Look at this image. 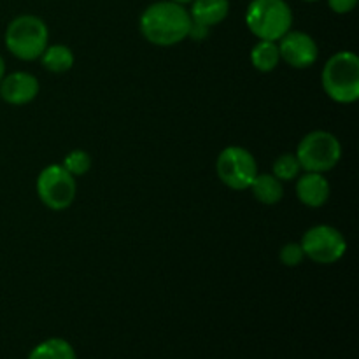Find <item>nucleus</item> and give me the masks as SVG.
I'll return each mask as SVG.
<instances>
[{
    "instance_id": "nucleus-11",
    "label": "nucleus",
    "mask_w": 359,
    "mask_h": 359,
    "mask_svg": "<svg viewBox=\"0 0 359 359\" xmlns=\"http://www.w3.org/2000/svg\"><path fill=\"white\" fill-rule=\"evenodd\" d=\"M297 195L302 203L307 207L318 209L323 207L330 198V182L328 179L318 172H307L302 175L297 182Z\"/></svg>"
},
{
    "instance_id": "nucleus-9",
    "label": "nucleus",
    "mask_w": 359,
    "mask_h": 359,
    "mask_svg": "<svg viewBox=\"0 0 359 359\" xmlns=\"http://www.w3.org/2000/svg\"><path fill=\"white\" fill-rule=\"evenodd\" d=\"M279 55L294 69H307L318 60V44L304 32H287L279 39Z\"/></svg>"
},
{
    "instance_id": "nucleus-10",
    "label": "nucleus",
    "mask_w": 359,
    "mask_h": 359,
    "mask_svg": "<svg viewBox=\"0 0 359 359\" xmlns=\"http://www.w3.org/2000/svg\"><path fill=\"white\" fill-rule=\"evenodd\" d=\"M39 93V83L32 74L13 72L0 81V95L7 104L25 105L34 100Z\"/></svg>"
},
{
    "instance_id": "nucleus-23",
    "label": "nucleus",
    "mask_w": 359,
    "mask_h": 359,
    "mask_svg": "<svg viewBox=\"0 0 359 359\" xmlns=\"http://www.w3.org/2000/svg\"><path fill=\"white\" fill-rule=\"evenodd\" d=\"M172 2H177V4H189V2H193V0H172Z\"/></svg>"
},
{
    "instance_id": "nucleus-12",
    "label": "nucleus",
    "mask_w": 359,
    "mask_h": 359,
    "mask_svg": "<svg viewBox=\"0 0 359 359\" xmlns=\"http://www.w3.org/2000/svg\"><path fill=\"white\" fill-rule=\"evenodd\" d=\"M230 13V0H193L191 2V20L203 27L212 28L221 23Z\"/></svg>"
},
{
    "instance_id": "nucleus-7",
    "label": "nucleus",
    "mask_w": 359,
    "mask_h": 359,
    "mask_svg": "<svg viewBox=\"0 0 359 359\" xmlns=\"http://www.w3.org/2000/svg\"><path fill=\"white\" fill-rule=\"evenodd\" d=\"M76 179L62 165H49L37 179V193L46 207L63 210L76 198Z\"/></svg>"
},
{
    "instance_id": "nucleus-20",
    "label": "nucleus",
    "mask_w": 359,
    "mask_h": 359,
    "mask_svg": "<svg viewBox=\"0 0 359 359\" xmlns=\"http://www.w3.org/2000/svg\"><path fill=\"white\" fill-rule=\"evenodd\" d=\"M358 0H328L330 9L335 11L337 14H347L356 7Z\"/></svg>"
},
{
    "instance_id": "nucleus-15",
    "label": "nucleus",
    "mask_w": 359,
    "mask_h": 359,
    "mask_svg": "<svg viewBox=\"0 0 359 359\" xmlns=\"http://www.w3.org/2000/svg\"><path fill=\"white\" fill-rule=\"evenodd\" d=\"M42 58V65L49 70V72L55 74H62L67 72V70L72 69L74 65V55L67 46L62 44H55V46H48L44 49V53L41 55Z\"/></svg>"
},
{
    "instance_id": "nucleus-24",
    "label": "nucleus",
    "mask_w": 359,
    "mask_h": 359,
    "mask_svg": "<svg viewBox=\"0 0 359 359\" xmlns=\"http://www.w3.org/2000/svg\"><path fill=\"white\" fill-rule=\"evenodd\" d=\"M305 2H318V0H305Z\"/></svg>"
},
{
    "instance_id": "nucleus-3",
    "label": "nucleus",
    "mask_w": 359,
    "mask_h": 359,
    "mask_svg": "<svg viewBox=\"0 0 359 359\" xmlns=\"http://www.w3.org/2000/svg\"><path fill=\"white\" fill-rule=\"evenodd\" d=\"M245 23L259 41L277 42L291 30L293 13L286 0H251Z\"/></svg>"
},
{
    "instance_id": "nucleus-2",
    "label": "nucleus",
    "mask_w": 359,
    "mask_h": 359,
    "mask_svg": "<svg viewBox=\"0 0 359 359\" xmlns=\"http://www.w3.org/2000/svg\"><path fill=\"white\" fill-rule=\"evenodd\" d=\"M323 88L332 100L353 104L359 98V58L353 51H340L323 69Z\"/></svg>"
},
{
    "instance_id": "nucleus-5",
    "label": "nucleus",
    "mask_w": 359,
    "mask_h": 359,
    "mask_svg": "<svg viewBox=\"0 0 359 359\" xmlns=\"http://www.w3.org/2000/svg\"><path fill=\"white\" fill-rule=\"evenodd\" d=\"M342 156V147L333 133L325 130H316L307 133L300 140L297 149V158L300 167L307 172H328L335 168Z\"/></svg>"
},
{
    "instance_id": "nucleus-19",
    "label": "nucleus",
    "mask_w": 359,
    "mask_h": 359,
    "mask_svg": "<svg viewBox=\"0 0 359 359\" xmlns=\"http://www.w3.org/2000/svg\"><path fill=\"white\" fill-rule=\"evenodd\" d=\"M304 249H302L300 244H286L283 249H280V262L286 266H297L300 265L302 259H304Z\"/></svg>"
},
{
    "instance_id": "nucleus-13",
    "label": "nucleus",
    "mask_w": 359,
    "mask_h": 359,
    "mask_svg": "<svg viewBox=\"0 0 359 359\" xmlns=\"http://www.w3.org/2000/svg\"><path fill=\"white\" fill-rule=\"evenodd\" d=\"M252 189V195L258 202L265 203V205H273V203L279 202L284 195L283 184H280L279 179L276 175L270 174H258L252 181V184L249 186Z\"/></svg>"
},
{
    "instance_id": "nucleus-14",
    "label": "nucleus",
    "mask_w": 359,
    "mask_h": 359,
    "mask_svg": "<svg viewBox=\"0 0 359 359\" xmlns=\"http://www.w3.org/2000/svg\"><path fill=\"white\" fill-rule=\"evenodd\" d=\"M28 359H77V354L65 339L55 337L35 346Z\"/></svg>"
},
{
    "instance_id": "nucleus-21",
    "label": "nucleus",
    "mask_w": 359,
    "mask_h": 359,
    "mask_svg": "<svg viewBox=\"0 0 359 359\" xmlns=\"http://www.w3.org/2000/svg\"><path fill=\"white\" fill-rule=\"evenodd\" d=\"M209 27H203V25L200 23H195V21L191 20V27H189V34L188 37L195 39V41H203V39H207V35H209Z\"/></svg>"
},
{
    "instance_id": "nucleus-16",
    "label": "nucleus",
    "mask_w": 359,
    "mask_h": 359,
    "mask_svg": "<svg viewBox=\"0 0 359 359\" xmlns=\"http://www.w3.org/2000/svg\"><path fill=\"white\" fill-rule=\"evenodd\" d=\"M280 55L277 42L273 41H259L251 51V62L256 70L259 72H270L279 63Z\"/></svg>"
},
{
    "instance_id": "nucleus-1",
    "label": "nucleus",
    "mask_w": 359,
    "mask_h": 359,
    "mask_svg": "<svg viewBox=\"0 0 359 359\" xmlns=\"http://www.w3.org/2000/svg\"><path fill=\"white\" fill-rule=\"evenodd\" d=\"M191 27V16L182 4L161 0L147 7L140 16V32L156 46H174L184 41Z\"/></svg>"
},
{
    "instance_id": "nucleus-22",
    "label": "nucleus",
    "mask_w": 359,
    "mask_h": 359,
    "mask_svg": "<svg viewBox=\"0 0 359 359\" xmlns=\"http://www.w3.org/2000/svg\"><path fill=\"white\" fill-rule=\"evenodd\" d=\"M4 74H6V63H4V58L0 56V81H2Z\"/></svg>"
},
{
    "instance_id": "nucleus-17",
    "label": "nucleus",
    "mask_w": 359,
    "mask_h": 359,
    "mask_svg": "<svg viewBox=\"0 0 359 359\" xmlns=\"http://www.w3.org/2000/svg\"><path fill=\"white\" fill-rule=\"evenodd\" d=\"M300 161H298L297 154H280L276 161H273V175L279 181H293L300 174Z\"/></svg>"
},
{
    "instance_id": "nucleus-6",
    "label": "nucleus",
    "mask_w": 359,
    "mask_h": 359,
    "mask_svg": "<svg viewBox=\"0 0 359 359\" xmlns=\"http://www.w3.org/2000/svg\"><path fill=\"white\" fill-rule=\"evenodd\" d=\"M217 175L221 181L231 189H248L258 175L256 160L248 149L238 146H230L221 151L216 163Z\"/></svg>"
},
{
    "instance_id": "nucleus-18",
    "label": "nucleus",
    "mask_w": 359,
    "mask_h": 359,
    "mask_svg": "<svg viewBox=\"0 0 359 359\" xmlns=\"http://www.w3.org/2000/svg\"><path fill=\"white\" fill-rule=\"evenodd\" d=\"M62 167L65 168L70 175H74V177H76V175H83L90 170L91 158L90 154L84 153V151L81 149L70 151V153L65 156V160H63Z\"/></svg>"
},
{
    "instance_id": "nucleus-4",
    "label": "nucleus",
    "mask_w": 359,
    "mask_h": 359,
    "mask_svg": "<svg viewBox=\"0 0 359 359\" xmlns=\"http://www.w3.org/2000/svg\"><path fill=\"white\" fill-rule=\"evenodd\" d=\"M48 27L41 18L34 14L18 16L7 25L6 46L16 58L32 62L41 58L48 48Z\"/></svg>"
},
{
    "instance_id": "nucleus-8",
    "label": "nucleus",
    "mask_w": 359,
    "mask_h": 359,
    "mask_svg": "<svg viewBox=\"0 0 359 359\" xmlns=\"http://www.w3.org/2000/svg\"><path fill=\"white\" fill-rule=\"evenodd\" d=\"M300 245L305 256L321 265L337 263L347 251V242L344 235L328 224H319L305 231Z\"/></svg>"
}]
</instances>
